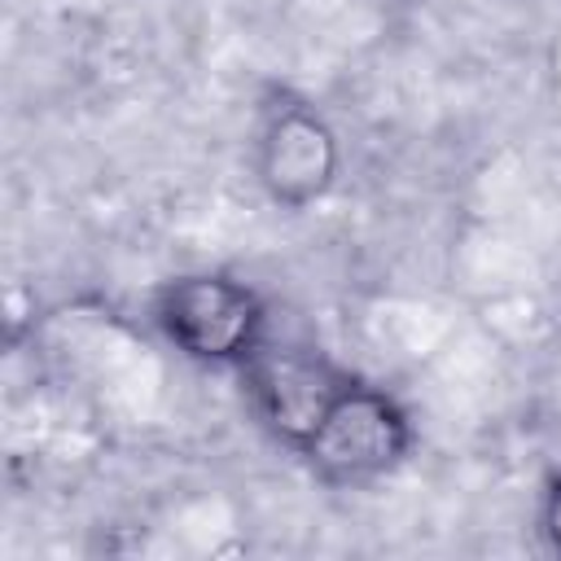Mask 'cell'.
I'll use <instances>...</instances> for the list:
<instances>
[{"mask_svg":"<svg viewBox=\"0 0 561 561\" xmlns=\"http://www.w3.org/2000/svg\"><path fill=\"white\" fill-rule=\"evenodd\" d=\"M539 535L552 552H561V473L548 482L543 504H539Z\"/></svg>","mask_w":561,"mask_h":561,"instance_id":"5","label":"cell"},{"mask_svg":"<svg viewBox=\"0 0 561 561\" xmlns=\"http://www.w3.org/2000/svg\"><path fill=\"white\" fill-rule=\"evenodd\" d=\"M153 324L184 359L215 368H241L272 333L263 294L228 272L167 280L153 298Z\"/></svg>","mask_w":561,"mask_h":561,"instance_id":"1","label":"cell"},{"mask_svg":"<svg viewBox=\"0 0 561 561\" xmlns=\"http://www.w3.org/2000/svg\"><path fill=\"white\" fill-rule=\"evenodd\" d=\"M412 443H416V430L408 408L381 386L351 377L298 456L329 486H368L394 473L412 456Z\"/></svg>","mask_w":561,"mask_h":561,"instance_id":"2","label":"cell"},{"mask_svg":"<svg viewBox=\"0 0 561 561\" xmlns=\"http://www.w3.org/2000/svg\"><path fill=\"white\" fill-rule=\"evenodd\" d=\"M237 373L245 381V399L259 425L294 451L311 443V434L320 430V421L351 381V373H342L324 351L272 333Z\"/></svg>","mask_w":561,"mask_h":561,"instance_id":"3","label":"cell"},{"mask_svg":"<svg viewBox=\"0 0 561 561\" xmlns=\"http://www.w3.org/2000/svg\"><path fill=\"white\" fill-rule=\"evenodd\" d=\"M342 140L333 123L298 96H276L254 131V180L280 210H307L333 193Z\"/></svg>","mask_w":561,"mask_h":561,"instance_id":"4","label":"cell"}]
</instances>
